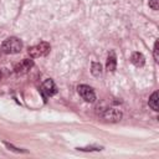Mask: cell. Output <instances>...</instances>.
<instances>
[{"instance_id": "1", "label": "cell", "mask_w": 159, "mask_h": 159, "mask_svg": "<svg viewBox=\"0 0 159 159\" xmlns=\"http://www.w3.org/2000/svg\"><path fill=\"white\" fill-rule=\"evenodd\" d=\"M1 50L4 53H19L22 50V42L17 37H9L1 43Z\"/></svg>"}, {"instance_id": "2", "label": "cell", "mask_w": 159, "mask_h": 159, "mask_svg": "<svg viewBox=\"0 0 159 159\" xmlns=\"http://www.w3.org/2000/svg\"><path fill=\"white\" fill-rule=\"evenodd\" d=\"M50 50H51L50 43L42 41V42H40V43H37V45L30 47V48H29V55H30L31 57L36 58V57H40V56H46V55L50 52Z\"/></svg>"}, {"instance_id": "3", "label": "cell", "mask_w": 159, "mask_h": 159, "mask_svg": "<svg viewBox=\"0 0 159 159\" xmlns=\"http://www.w3.org/2000/svg\"><path fill=\"white\" fill-rule=\"evenodd\" d=\"M77 92L82 97V99H84L86 102L93 103L96 101V93H94L93 88L89 87V86H87V84H80L77 87Z\"/></svg>"}, {"instance_id": "4", "label": "cell", "mask_w": 159, "mask_h": 159, "mask_svg": "<svg viewBox=\"0 0 159 159\" xmlns=\"http://www.w3.org/2000/svg\"><path fill=\"white\" fill-rule=\"evenodd\" d=\"M101 116H102L106 120L113 122V123L119 122V120L122 119V117H123L122 112H120L119 109H117V108H104V109H102Z\"/></svg>"}, {"instance_id": "5", "label": "cell", "mask_w": 159, "mask_h": 159, "mask_svg": "<svg viewBox=\"0 0 159 159\" xmlns=\"http://www.w3.org/2000/svg\"><path fill=\"white\" fill-rule=\"evenodd\" d=\"M32 66H34V61H32V60H30V58H24L20 63H17V65L15 66L14 70H15L16 73L22 75V73H26Z\"/></svg>"}, {"instance_id": "6", "label": "cell", "mask_w": 159, "mask_h": 159, "mask_svg": "<svg viewBox=\"0 0 159 159\" xmlns=\"http://www.w3.org/2000/svg\"><path fill=\"white\" fill-rule=\"evenodd\" d=\"M42 92L46 93L47 96H53L57 92V87L55 84V82L51 78H47L43 83H42Z\"/></svg>"}, {"instance_id": "7", "label": "cell", "mask_w": 159, "mask_h": 159, "mask_svg": "<svg viewBox=\"0 0 159 159\" xmlns=\"http://www.w3.org/2000/svg\"><path fill=\"white\" fill-rule=\"evenodd\" d=\"M130 61L134 66L137 67H142L144 63H145V57L143 56V53L140 52H133L132 53V57H130Z\"/></svg>"}, {"instance_id": "8", "label": "cell", "mask_w": 159, "mask_h": 159, "mask_svg": "<svg viewBox=\"0 0 159 159\" xmlns=\"http://www.w3.org/2000/svg\"><path fill=\"white\" fill-rule=\"evenodd\" d=\"M117 67V60H116V55L114 52H111L108 55V58H107V63H106V68L108 72H113Z\"/></svg>"}, {"instance_id": "9", "label": "cell", "mask_w": 159, "mask_h": 159, "mask_svg": "<svg viewBox=\"0 0 159 159\" xmlns=\"http://www.w3.org/2000/svg\"><path fill=\"white\" fill-rule=\"evenodd\" d=\"M158 92H154L152 96H150V98H149V107L153 109V111H159V104H158Z\"/></svg>"}, {"instance_id": "10", "label": "cell", "mask_w": 159, "mask_h": 159, "mask_svg": "<svg viewBox=\"0 0 159 159\" xmlns=\"http://www.w3.org/2000/svg\"><path fill=\"white\" fill-rule=\"evenodd\" d=\"M91 72L96 77L101 76V73H102V66H101V63L99 62H92V65H91Z\"/></svg>"}, {"instance_id": "11", "label": "cell", "mask_w": 159, "mask_h": 159, "mask_svg": "<svg viewBox=\"0 0 159 159\" xmlns=\"http://www.w3.org/2000/svg\"><path fill=\"white\" fill-rule=\"evenodd\" d=\"M4 143V145L9 149V150H11V152H14V153H17V154H20V153H27V150L26 149H22V148H16L14 144H11V143H7V142H2Z\"/></svg>"}, {"instance_id": "12", "label": "cell", "mask_w": 159, "mask_h": 159, "mask_svg": "<svg viewBox=\"0 0 159 159\" xmlns=\"http://www.w3.org/2000/svg\"><path fill=\"white\" fill-rule=\"evenodd\" d=\"M81 152H99L102 150V147H83V148H77Z\"/></svg>"}, {"instance_id": "13", "label": "cell", "mask_w": 159, "mask_h": 159, "mask_svg": "<svg viewBox=\"0 0 159 159\" xmlns=\"http://www.w3.org/2000/svg\"><path fill=\"white\" fill-rule=\"evenodd\" d=\"M149 7H152L153 10H158L159 9V0H149Z\"/></svg>"}, {"instance_id": "14", "label": "cell", "mask_w": 159, "mask_h": 159, "mask_svg": "<svg viewBox=\"0 0 159 159\" xmlns=\"http://www.w3.org/2000/svg\"><path fill=\"white\" fill-rule=\"evenodd\" d=\"M158 46H159V42L155 41V43H154V58H155V61L159 60V56H158Z\"/></svg>"}, {"instance_id": "15", "label": "cell", "mask_w": 159, "mask_h": 159, "mask_svg": "<svg viewBox=\"0 0 159 159\" xmlns=\"http://www.w3.org/2000/svg\"><path fill=\"white\" fill-rule=\"evenodd\" d=\"M0 80H1V72H0Z\"/></svg>"}]
</instances>
